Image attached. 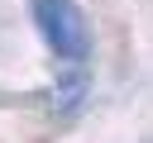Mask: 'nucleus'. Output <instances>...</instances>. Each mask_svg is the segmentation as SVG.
<instances>
[{
  "mask_svg": "<svg viewBox=\"0 0 153 143\" xmlns=\"http://www.w3.org/2000/svg\"><path fill=\"white\" fill-rule=\"evenodd\" d=\"M29 14H33V29L43 33L48 52L62 67L91 62V29H86V14L76 0H29Z\"/></svg>",
  "mask_w": 153,
  "mask_h": 143,
  "instance_id": "1",
  "label": "nucleus"
}]
</instances>
